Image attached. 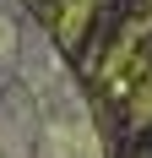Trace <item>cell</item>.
Segmentation results:
<instances>
[{
  "mask_svg": "<svg viewBox=\"0 0 152 158\" xmlns=\"http://www.w3.org/2000/svg\"><path fill=\"white\" fill-rule=\"evenodd\" d=\"M0 158H98V131L38 33L0 0Z\"/></svg>",
  "mask_w": 152,
  "mask_h": 158,
  "instance_id": "6da1fadb",
  "label": "cell"
}]
</instances>
